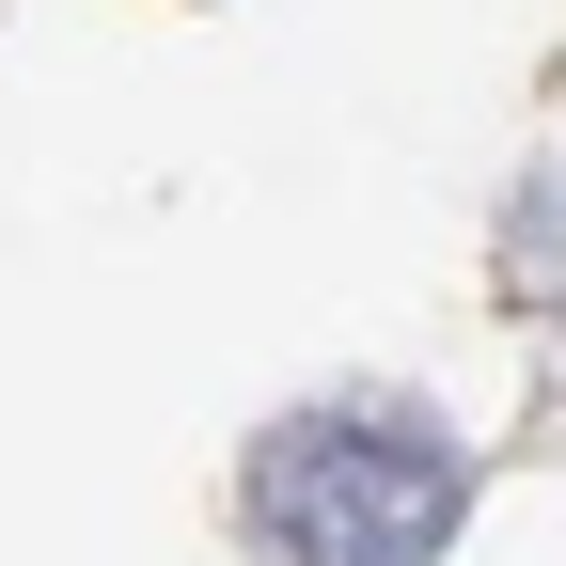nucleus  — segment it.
I'll return each instance as SVG.
<instances>
[{"label":"nucleus","mask_w":566,"mask_h":566,"mask_svg":"<svg viewBox=\"0 0 566 566\" xmlns=\"http://www.w3.org/2000/svg\"><path fill=\"white\" fill-rule=\"evenodd\" d=\"M237 504L268 566H441L472 520V457L394 394H315L252 441Z\"/></svg>","instance_id":"1"}]
</instances>
